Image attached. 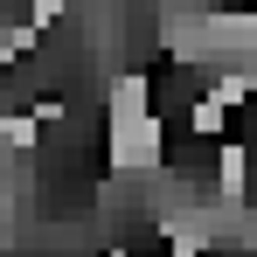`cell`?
<instances>
[{"instance_id": "5", "label": "cell", "mask_w": 257, "mask_h": 257, "mask_svg": "<svg viewBox=\"0 0 257 257\" xmlns=\"http://www.w3.org/2000/svg\"><path fill=\"white\" fill-rule=\"evenodd\" d=\"M0 139H7L14 153H28V146H35V118H21V111H0Z\"/></svg>"}, {"instance_id": "6", "label": "cell", "mask_w": 257, "mask_h": 257, "mask_svg": "<svg viewBox=\"0 0 257 257\" xmlns=\"http://www.w3.org/2000/svg\"><path fill=\"white\" fill-rule=\"evenodd\" d=\"M250 250H257V229H250Z\"/></svg>"}, {"instance_id": "2", "label": "cell", "mask_w": 257, "mask_h": 257, "mask_svg": "<svg viewBox=\"0 0 257 257\" xmlns=\"http://www.w3.org/2000/svg\"><path fill=\"white\" fill-rule=\"evenodd\" d=\"M209 28H215V63L222 70H257V7H209Z\"/></svg>"}, {"instance_id": "1", "label": "cell", "mask_w": 257, "mask_h": 257, "mask_svg": "<svg viewBox=\"0 0 257 257\" xmlns=\"http://www.w3.org/2000/svg\"><path fill=\"white\" fill-rule=\"evenodd\" d=\"M104 160H111V174H153V167H167V125H160V111L104 118Z\"/></svg>"}, {"instance_id": "4", "label": "cell", "mask_w": 257, "mask_h": 257, "mask_svg": "<svg viewBox=\"0 0 257 257\" xmlns=\"http://www.w3.org/2000/svg\"><path fill=\"white\" fill-rule=\"evenodd\" d=\"M139 111H153V77L146 70H125L118 84L104 90V118H139Z\"/></svg>"}, {"instance_id": "3", "label": "cell", "mask_w": 257, "mask_h": 257, "mask_svg": "<svg viewBox=\"0 0 257 257\" xmlns=\"http://www.w3.org/2000/svg\"><path fill=\"white\" fill-rule=\"evenodd\" d=\"M250 146H243V139H222V146H215V202H250Z\"/></svg>"}, {"instance_id": "7", "label": "cell", "mask_w": 257, "mask_h": 257, "mask_svg": "<svg viewBox=\"0 0 257 257\" xmlns=\"http://www.w3.org/2000/svg\"><path fill=\"white\" fill-rule=\"evenodd\" d=\"M243 257H257V250H243Z\"/></svg>"}]
</instances>
